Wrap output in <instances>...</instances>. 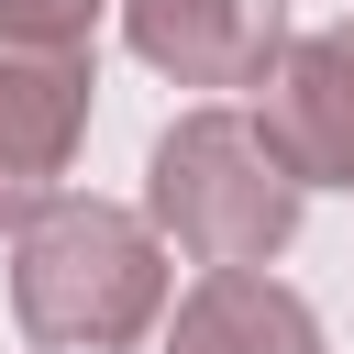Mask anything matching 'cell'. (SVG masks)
Returning <instances> with one entry per match:
<instances>
[{"mask_svg":"<svg viewBox=\"0 0 354 354\" xmlns=\"http://www.w3.org/2000/svg\"><path fill=\"white\" fill-rule=\"evenodd\" d=\"M11 310L55 354L144 343L155 310H166V232H155V210H111V199L33 210L22 243H11Z\"/></svg>","mask_w":354,"mask_h":354,"instance_id":"cell-1","label":"cell"},{"mask_svg":"<svg viewBox=\"0 0 354 354\" xmlns=\"http://www.w3.org/2000/svg\"><path fill=\"white\" fill-rule=\"evenodd\" d=\"M299 177L288 155L266 144V122L243 111H188L155 133V166H144V210L177 254L199 266H266L288 232H299Z\"/></svg>","mask_w":354,"mask_h":354,"instance_id":"cell-2","label":"cell"},{"mask_svg":"<svg viewBox=\"0 0 354 354\" xmlns=\"http://www.w3.org/2000/svg\"><path fill=\"white\" fill-rule=\"evenodd\" d=\"M88 133V55H33L0 44V232H22L33 210H55L66 155Z\"/></svg>","mask_w":354,"mask_h":354,"instance_id":"cell-3","label":"cell"},{"mask_svg":"<svg viewBox=\"0 0 354 354\" xmlns=\"http://www.w3.org/2000/svg\"><path fill=\"white\" fill-rule=\"evenodd\" d=\"M122 44L177 88H254L288 55V0H122Z\"/></svg>","mask_w":354,"mask_h":354,"instance_id":"cell-4","label":"cell"},{"mask_svg":"<svg viewBox=\"0 0 354 354\" xmlns=\"http://www.w3.org/2000/svg\"><path fill=\"white\" fill-rule=\"evenodd\" d=\"M266 144L288 155L299 188H354V22L310 33L266 77Z\"/></svg>","mask_w":354,"mask_h":354,"instance_id":"cell-5","label":"cell"},{"mask_svg":"<svg viewBox=\"0 0 354 354\" xmlns=\"http://www.w3.org/2000/svg\"><path fill=\"white\" fill-rule=\"evenodd\" d=\"M166 354H321V321L299 288L254 277V266H210L177 321H166Z\"/></svg>","mask_w":354,"mask_h":354,"instance_id":"cell-6","label":"cell"},{"mask_svg":"<svg viewBox=\"0 0 354 354\" xmlns=\"http://www.w3.org/2000/svg\"><path fill=\"white\" fill-rule=\"evenodd\" d=\"M111 0H0V44H33V55H88Z\"/></svg>","mask_w":354,"mask_h":354,"instance_id":"cell-7","label":"cell"}]
</instances>
